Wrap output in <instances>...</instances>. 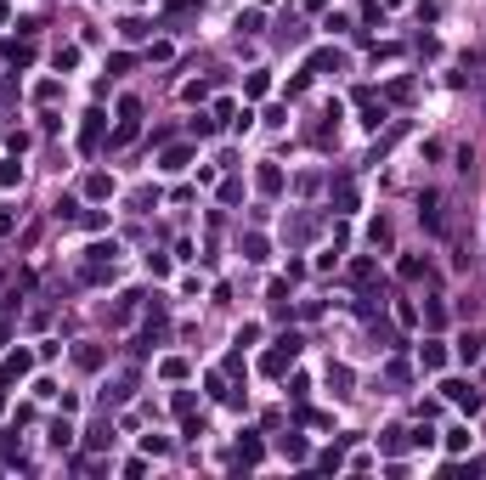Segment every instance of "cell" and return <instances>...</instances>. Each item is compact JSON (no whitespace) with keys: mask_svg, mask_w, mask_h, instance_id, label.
<instances>
[{"mask_svg":"<svg viewBox=\"0 0 486 480\" xmlns=\"http://www.w3.org/2000/svg\"><path fill=\"white\" fill-rule=\"evenodd\" d=\"M192 136H215V113H198L192 119Z\"/></svg>","mask_w":486,"mask_h":480,"instance_id":"ee69618b","label":"cell"},{"mask_svg":"<svg viewBox=\"0 0 486 480\" xmlns=\"http://www.w3.org/2000/svg\"><path fill=\"white\" fill-rule=\"evenodd\" d=\"M266 90H272V74H260V68L243 80V96H266Z\"/></svg>","mask_w":486,"mask_h":480,"instance_id":"4316f807","label":"cell"},{"mask_svg":"<svg viewBox=\"0 0 486 480\" xmlns=\"http://www.w3.org/2000/svg\"><path fill=\"white\" fill-rule=\"evenodd\" d=\"M17 181H23V164L6 159V164H0V192H6V187H17Z\"/></svg>","mask_w":486,"mask_h":480,"instance_id":"d6a6232c","label":"cell"},{"mask_svg":"<svg viewBox=\"0 0 486 480\" xmlns=\"http://www.w3.org/2000/svg\"><path fill=\"white\" fill-rule=\"evenodd\" d=\"M159 164H164V169H187V164H192V147H170Z\"/></svg>","mask_w":486,"mask_h":480,"instance_id":"83f0119b","label":"cell"},{"mask_svg":"<svg viewBox=\"0 0 486 480\" xmlns=\"http://www.w3.org/2000/svg\"><path fill=\"white\" fill-rule=\"evenodd\" d=\"M418 367H424V373H441V367H447V345H441V339H424V345H418Z\"/></svg>","mask_w":486,"mask_h":480,"instance_id":"30bf717a","label":"cell"},{"mask_svg":"<svg viewBox=\"0 0 486 480\" xmlns=\"http://www.w3.org/2000/svg\"><path fill=\"white\" fill-rule=\"evenodd\" d=\"M51 447H57V452H63V447H74V424H68V418H57V424H51Z\"/></svg>","mask_w":486,"mask_h":480,"instance_id":"cb8c5ba5","label":"cell"},{"mask_svg":"<svg viewBox=\"0 0 486 480\" xmlns=\"http://www.w3.org/2000/svg\"><path fill=\"white\" fill-rule=\"evenodd\" d=\"M136 130H142V96H119V125H113L108 147H130Z\"/></svg>","mask_w":486,"mask_h":480,"instance_id":"6da1fadb","label":"cell"},{"mask_svg":"<svg viewBox=\"0 0 486 480\" xmlns=\"http://www.w3.org/2000/svg\"><path fill=\"white\" fill-rule=\"evenodd\" d=\"M407 447H413V429H385V441H379L385 458H396V452H407Z\"/></svg>","mask_w":486,"mask_h":480,"instance_id":"ac0fdd59","label":"cell"},{"mask_svg":"<svg viewBox=\"0 0 486 480\" xmlns=\"http://www.w3.org/2000/svg\"><path fill=\"white\" fill-rule=\"evenodd\" d=\"M328 68L339 74V51H334V46H323V51H311V57H306V74H328Z\"/></svg>","mask_w":486,"mask_h":480,"instance_id":"2e32d148","label":"cell"},{"mask_svg":"<svg viewBox=\"0 0 486 480\" xmlns=\"http://www.w3.org/2000/svg\"><path fill=\"white\" fill-rule=\"evenodd\" d=\"M441 396L453 401L458 412H481V407H486V396L475 390V385H470V379H447V385H441Z\"/></svg>","mask_w":486,"mask_h":480,"instance_id":"3957f363","label":"cell"},{"mask_svg":"<svg viewBox=\"0 0 486 480\" xmlns=\"http://www.w3.org/2000/svg\"><path fill=\"white\" fill-rule=\"evenodd\" d=\"M328 385H334V396H351V367H345V362L328 367Z\"/></svg>","mask_w":486,"mask_h":480,"instance_id":"603a6c76","label":"cell"},{"mask_svg":"<svg viewBox=\"0 0 486 480\" xmlns=\"http://www.w3.org/2000/svg\"><path fill=\"white\" fill-rule=\"evenodd\" d=\"M198 11H204V0H164V23H187Z\"/></svg>","mask_w":486,"mask_h":480,"instance_id":"5bb4252c","label":"cell"},{"mask_svg":"<svg viewBox=\"0 0 486 480\" xmlns=\"http://www.w3.org/2000/svg\"><path fill=\"white\" fill-rule=\"evenodd\" d=\"M424 328H447V306H441V300L424 306Z\"/></svg>","mask_w":486,"mask_h":480,"instance_id":"e575fe53","label":"cell"},{"mask_svg":"<svg viewBox=\"0 0 486 480\" xmlns=\"http://www.w3.org/2000/svg\"><path fill=\"white\" fill-rule=\"evenodd\" d=\"M238 28H243V34H260V28H266V11H260V6H254V11H243Z\"/></svg>","mask_w":486,"mask_h":480,"instance_id":"1f68e13d","label":"cell"},{"mask_svg":"<svg viewBox=\"0 0 486 480\" xmlns=\"http://www.w3.org/2000/svg\"><path fill=\"white\" fill-rule=\"evenodd\" d=\"M368 238H373V249H385V243H391V221H385V215H379V221H373V232H368Z\"/></svg>","mask_w":486,"mask_h":480,"instance_id":"b9f144b4","label":"cell"},{"mask_svg":"<svg viewBox=\"0 0 486 480\" xmlns=\"http://www.w3.org/2000/svg\"><path fill=\"white\" fill-rule=\"evenodd\" d=\"M57 221H80V204L74 198H57Z\"/></svg>","mask_w":486,"mask_h":480,"instance_id":"f6af8a7d","label":"cell"},{"mask_svg":"<svg viewBox=\"0 0 486 480\" xmlns=\"http://www.w3.org/2000/svg\"><path fill=\"white\" fill-rule=\"evenodd\" d=\"M458 362H481V339H475V333L458 339Z\"/></svg>","mask_w":486,"mask_h":480,"instance_id":"f1b7e54d","label":"cell"},{"mask_svg":"<svg viewBox=\"0 0 486 480\" xmlns=\"http://www.w3.org/2000/svg\"><path fill=\"white\" fill-rule=\"evenodd\" d=\"M345 277H351V283H356V288H373V283H379V266H373V260H368V254H356V260H351V271H345Z\"/></svg>","mask_w":486,"mask_h":480,"instance_id":"7c38bea8","label":"cell"},{"mask_svg":"<svg viewBox=\"0 0 486 480\" xmlns=\"http://www.w3.org/2000/svg\"><path fill=\"white\" fill-rule=\"evenodd\" d=\"M6 63H11V68H29V63H34V40H29V34L11 40V46H6Z\"/></svg>","mask_w":486,"mask_h":480,"instance_id":"e0dca14e","label":"cell"},{"mask_svg":"<svg viewBox=\"0 0 486 480\" xmlns=\"http://www.w3.org/2000/svg\"><path fill=\"white\" fill-rule=\"evenodd\" d=\"M351 209H356V181L334 175V215H351Z\"/></svg>","mask_w":486,"mask_h":480,"instance_id":"ba28073f","label":"cell"},{"mask_svg":"<svg viewBox=\"0 0 486 480\" xmlns=\"http://www.w3.org/2000/svg\"><path fill=\"white\" fill-rule=\"evenodd\" d=\"M159 373L170 379V385H181V379H187V362H181V356H164V362H159Z\"/></svg>","mask_w":486,"mask_h":480,"instance_id":"d4e9b609","label":"cell"},{"mask_svg":"<svg viewBox=\"0 0 486 480\" xmlns=\"http://www.w3.org/2000/svg\"><path fill=\"white\" fill-rule=\"evenodd\" d=\"M283 458H289V464H306V441H300V435H283Z\"/></svg>","mask_w":486,"mask_h":480,"instance_id":"4dcf8cb0","label":"cell"},{"mask_svg":"<svg viewBox=\"0 0 486 480\" xmlns=\"http://www.w3.org/2000/svg\"><path fill=\"white\" fill-rule=\"evenodd\" d=\"M170 407H175V418H192V390H181V396L170 401Z\"/></svg>","mask_w":486,"mask_h":480,"instance_id":"7dc6e473","label":"cell"},{"mask_svg":"<svg viewBox=\"0 0 486 480\" xmlns=\"http://www.w3.org/2000/svg\"><path fill=\"white\" fill-rule=\"evenodd\" d=\"M300 345H306L300 333H283V339H277V345L266 350V362H260V373H266V379H283V373L294 367V356H300Z\"/></svg>","mask_w":486,"mask_h":480,"instance_id":"7a4b0ae2","label":"cell"},{"mask_svg":"<svg viewBox=\"0 0 486 480\" xmlns=\"http://www.w3.org/2000/svg\"><path fill=\"white\" fill-rule=\"evenodd\" d=\"M102 362H108V356H102V345H91V339H85V345H74V367H85V373H96Z\"/></svg>","mask_w":486,"mask_h":480,"instance_id":"9a60e30c","label":"cell"},{"mask_svg":"<svg viewBox=\"0 0 486 480\" xmlns=\"http://www.w3.org/2000/svg\"><path fill=\"white\" fill-rule=\"evenodd\" d=\"M385 96H391V102H413V80H391Z\"/></svg>","mask_w":486,"mask_h":480,"instance_id":"74e56055","label":"cell"},{"mask_svg":"<svg viewBox=\"0 0 486 480\" xmlns=\"http://www.w3.org/2000/svg\"><path fill=\"white\" fill-rule=\"evenodd\" d=\"M266 249H272V243L260 238V232H249V238H243V260H249V266H260V260H266Z\"/></svg>","mask_w":486,"mask_h":480,"instance_id":"7402d4cb","label":"cell"},{"mask_svg":"<svg viewBox=\"0 0 486 480\" xmlns=\"http://www.w3.org/2000/svg\"><path fill=\"white\" fill-rule=\"evenodd\" d=\"M317 469H328V475H339V469H345V452H339V447H328L323 458H317Z\"/></svg>","mask_w":486,"mask_h":480,"instance_id":"836d02e7","label":"cell"},{"mask_svg":"<svg viewBox=\"0 0 486 480\" xmlns=\"http://www.w3.org/2000/svg\"><path fill=\"white\" fill-rule=\"evenodd\" d=\"M447 452H470V429H464V424L447 429Z\"/></svg>","mask_w":486,"mask_h":480,"instance_id":"f546056e","label":"cell"},{"mask_svg":"<svg viewBox=\"0 0 486 480\" xmlns=\"http://www.w3.org/2000/svg\"><path fill=\"white\" fill-rule=\"evenodd\" d=\"M119 34H125V40H148V23H142V17H125Z\"/></svg>","mask_w":486,"mask_h":480,"instance_id":"d590c367","label":"cell"},{"mask_svg":"<svg viewBox=\"0 0 486 480\" xmlns=\"http://www.w3.org/2000/svg\"><path fill=\"white\" fill-rule=\"evenodd\" d=\"M283 181H289V175H283V164H277V159H266L260 169H254V187H260L266 198H277V192H283Z\"/></svg>","mask_w":486,"mask_h":480,"instance_id":"277c9868","label":"cell"},{"mask_svg":"<svg viewBox=\"0 0 486 480\" xmlns=\"http://www.w3.org/2000/svg\"><path fill=\"white\" fill-rule=\"evenodd\" d=\"M356 108H362V125H368V130H379V125H385V102H373V90H368V85L356 90Z\"/></svg>","mask_w":486,"mask_h":480,"instance_id":"52a82bcc","label":"cell"},{"mask_svg":"<svg viewBox=\"0 0 486 480\" xmlns=\"http://www.w3.org/2000/svg\"><path fill=\"white\" fill-rule=\"evenodd\" d=\"M396 322H402V328H418V311H413V300H396Z\"/></svg>","mask_w":486,"mask_h":480,"instance_id":"ab89813d","label":"cell"},{"mask_svg":"<svg viewBox=\"0 0 486 480\" xmlns=\"http://www.w3.org/2000/svg\"><path fill=\"white\" fill-rule=\"evenodd\" d=\"M254 6H277V0H254Z\"/></svg>","mask_w":486,"mask_h":480,"instance_id":"681fc988","label":"cell"},{"mask_svg":"<svg viewBox=\"0 0 486 480\" xmlns=\"http://www.w3.org/2000/svg\"><path fill=\"white\" fill-rule=\"evenodd\" d=\"M323 28H328V34H345V28H351V17H345V11H328Z\"/></svg>","mask_w":486,"mask_h":480,"instance_id":"60d3db41","label":"cell"},{"mask_svg":"<svg viewBox=\"0 0 486 480\" xmlns=\"http://www.w3.org/2000/svg\"><path fill=\"white\" fill-rule=\"evenodd\" d=\"M418 221L430 226V232H441L447 221H441V192H418Z\"/></svg>","mask_w":486,"mask_h":480,"instance_id":"9c48e42d","label":"cell"},{"mask_svg":"<svg viewBox=\"0 0 486 480\" xmlns=\"http://www.w3.org/2000/svg\"><path fill=\"white\" fill-rule=\"evenodd\" d=\"M29 367H34V356H29V350H11V356L0 362V390H6V385H17Z\"/></svg>","mask_w":486,"mask_h":480,"instance_id":"8992f818","label":"cell"},{"mask_svg":"<svg viewBox=\"0 0 486 480\" xmlns=\"http://www.w3.org/2000/svg\"><path fill=\"white\" fill-rule=\"evenodd\" d=\"M260 458H266V447H260V435H254V429H243V435H238V458H232V464H238V469H254Z\"/></svg>","mask_w":486,"mask_h":480,"instance_id":"5b68a950","label":"cell"},{"mask_svg":"<svg viewBox=\"0 0 486 480\" xmlns=\"http://www.w3.org/2000/svg\"><path fill=\"white\" fill-rule=\"evenodd\" d=\"M142 447H148V458H164V452H170V441H164V435H142Z\"/></svg>","mask_w":486,"mask_h":480,"instance_id":"7bdbcfd3","label":"cell"},{"mask_svg":"<svg viewBox=\"0 0 486 480\" xmlns=\"http://www.w3.org/2000/svg\"><path fill=\"white\" fill-rule=\"evenodd\" d=\"M385 373H391V385H407V379H413V367H407V362H391Z\"/></svg>","mask_w":486,"mask_h":480,"instance_id":"c3c4849f","label":"cell"},{"mask_svg":"<svg viewBox=\"0 0 486 480\" xmlns=\"http://www.w3.org/2000/svg\"><path fill=\"white\" fill-rule=\"evenodd\" d=\"M85 198H91V204H108V198H113V175H102V169L85 175Z\"/></svg>","mask_w":486,"mask_h":480,"instance_id":"4fadbf2b","label":"cell"},{"mask_svg":"<svg viewBox=\"0 0 486 480\" xmlns=\"http://www.w3.org/2000/svg\"><path fill=\"white\" fill-rule=\"evenodd\" d=\"M136 300H142V294H119V300L108 306V322H130L136 317Z\"/></svg>","mask_w":486,"mask_h":480,"instance_id":"ffe728a7","label":"cell"},{"mask_svg":"<svg viewBox=\"0 0 486 480\" xmlns=\"http://www.w3.org/2000/svg\"><path fill=\"white\" fill-rule=\"evenodd\" d=\"M57 96H63V85H57V80H40V85H34V102H57Z\"/></svg>","mask_w":486,"mask_h":480,"instance_id":"8d00e7d4","label":"cell"},{"mask_svg":"<svg viewBox=\"0 0 486 480\" xmlns=\"http://www.w3.org/2000/svg\"><path fill=\"white\" fill-rule=\"evenodd\" d=\"M396 277H402V283H424V277H430V266H424L418 254H402V266H396Z\"/></svg>","mask_w":486,"mask_h":480,"instance_id":"d6986e66","label":"cell"},{"mask_svg":"<svg viewBox=\"0 0 486 480\" xmlns=\"http://www.w3.org/2000/svg\"><path fill=\"white\" fill-rule=\"evenodd\" d=\"M51 63H57V68H74V63H80V46H57V57H51Z\"/></svg>","mask_w":486,"mask_h":480,"instance_id":"f35d334b","label":"cell"},{"mask_svg":"<svg viewBox=\"0 0 486 480\" xmlns=\"http://www.w3.org/2000/svg\"><path fill=\"white\" fill-rule=\"evenodd\" d=\"M0 412H6V396H0Z\"/></svg>","mask_w":486,"mask_h":480,"instance_id":"f907efd6","label":"cell"},{"mask_svg":"<svg viewBox=\"0 0 486 480\" xmlns=\"http://www.w3.org/2000/svg\"><path fill=\"white\" fill-rule=\"evenodd\" d=\"M243 198V181H221V204H238Z\"/></svg>","mask_w":486,"mask_h":480,"instance_id":"bcb514c9","label":"cell"},{"mask_svg":"<svg viewBox=\"0 0 486 480\" xmlns=\"http://www.w3.org/2000/svg\"><path fill=\"white\" fill-rule=\"evenodd\" d=\"M108 396H113V401H130V396H136V373H119V379H113V390H108Z\"/></svg>","mask_w":486,"mask_h":480,"instance_id":"484cf974","label":"cell"},{"mask_svg":"<svg viewBox=\"0 0 486 480\" xmlns=\"http://www.w3.org/2000/svg\"><path fill=\"white\" fill-rule=\"evenodd\" d=\"M85 447H91V452H108V447H113V424L102 418V424H96L91 435H85Z\"/></svg>","mask_w":486,"mask_h":480,"instance_id":"44dd1931","label":"cell"},{"mask_svg":"<svg viewBox=\"0 0 486 480\" xmlns=\"http://www.w3.org/2000/svg\"><path fill=\"white\" fill-rule=\"evenodd\" d=\"M96 142H102V108H91L80 125V153H96Z\"/></svg>","mask_w":486,"mask_h":480,"instance_id":"8fae6325","label":"cell"}]
</instances>
